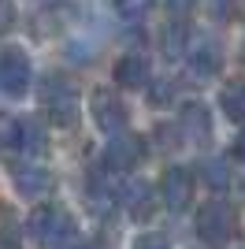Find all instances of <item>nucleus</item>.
Instances as JSON below:
<instances>
[{"mask_svg": "<svg viewBox=\"0 0 245 249\" xmlns=\"http://www.w3.org/2000/svg\"><path fill=\"white\" fill-rule=\"evenodd\" d=\"M11 182H15V190H19L22 197H37V194H45L52 186V175L37 164H22V167L11 171Z\"/></svg>", "mask_w": 245, "mask_h": 249, "instance_id": "1a4fd4ad", "label": "nucleus"}, {"mask_svg": "<svg viewBox=\"0 0 245 249\" xmlns=\"http://www.w3.org/2000/svg\"><path fill=\"white\" fill-rule=\"evenodd\" d=\"M204 175H208V186H215V190H227V182H230L227 164H204Z\"/></svg>", "mask_w": 245, "mask_h": 249, "instance_id": "f3484780", "label": "nucleus"}, {"mask_svg": "<svg viewBox=\"0 0 245 249\" xmlns=\"http://www.w3.org/2000/svg\"><path fill=\"white\" fill-rule=\"evenodd\" d=\"M22 149V119L0 112V153H15Z\"/></svg>", "mask_w": 245, "mask_h": 249, "instance_id": "2eb2a0df", "label": "nucleus"}, {"mask_svg": "<svg viewBox=\"0 0 245 249\" xmlns=\"http://www.w3.org/2000/svg\"><path fill=\"white\" fill-rule=\"evenodd\" d=\"M242 194H245V178H242Z\"/></svg>", "mask_w": 245, "mask_h": 249, "instance_id": "a878e982", "label": "nucleus"}, {"mask_svg": "<svg viewBox=\"0 0 245 249\" xmlns=\"http://www.w3.org/2000/svg\"><path fill=\"white\" fill-rule=\"evenodd\" d=\"M234 156H238V160H245V130L238 134V142H234Z\"/></svg>", "mask_w": 245, "mask_h": 249, "instance_id": "5701e85b", "label": "nucleus"}, {"mask_svg": "<svg viewBox=\"0 0 245 249\" xmlns=\"http://www.w3.org/2000/svg\"><path fill=\"white\" fill-rule=\"evenodd\" d=\"M160 197L171 212L190 208V201H193V175L186 167H167L163 178H160Z\"/></svg>", "mask_w": 245, "mask_h": 249, "instance_id": "423d86ee", "label": "nucleus"}, {"mask_svg": "<svg viewBox=\"0 0 245 249\" xmlns=\"http://www.w3.org/2000/svg\"><path fill=\"white\" fill-rule=\"evenodd\" d=\"M193 231H197V238L208 242V246H227L238 234V212L227 201H208V205L197 208Z\"/></svg>", "mask_w": 245, "mask_h": 249, "instance_id": "f03ea898", "label": "nucleus"}, {"mask_svg": "<svg viewBox=\"0 0 245 249\" xmlns=\"http://www.w3.org/2000/svg\"><path fill=\"white\" fill-rule=\"evenodd\" d=\"M34 82L30 56L22 49H4L0 52V93L4 97H22Z\"/></svg>", "mask_w": 245, "mask_h": 249, "instance_id": "20e7f679", "label": "nucleus"}, {"mask_svg": "<svg viewBox=\"0 0 245 249\" xmlns=\"http://www.w3.org/2000/svg\"><path fill=\"white\" fill-rule=\"evenodd\" d=\"M26 234L45 249H63L74 234V219L67 216L63 205H37L26 219Z\"/></svg>", "mask_w": 245, "mask_h": 249, "instance_id": "f257e3e1", "label": "nucleus"}, {"mask_svg": "<svg viewBox=\"0 0 245 249\" xmlns=\"http://www.w3.org/2000/svg\"><path fill=\"white\" fill-rule=\"evenodd\" d=\"M49 145V119H22V153L41 156Z\"/></svg>", "mask_w": 245, "mask_h": 249, "instance_id": "ddd939ff", "label": "nucleus"}, {"mask_svg": "<svg viewBox=\"0 0 245 249\" xmlns=\"http://www.w3.org/2000/svg\"><path fill=\"white\" fill-rule=\"evenodd\" d=\"M182 130H186V142L190 145H208L212 142V119H208V108L201 101H190L182 104Z\"/></svg>", "mask_w": 245, "mask_h": 249, "instance_id": "6e6552de", "label": "nucleus"}, {"mask_svg": "<svg viewBox=\"0 0 245 249\" xmlns=\"http://www.w3.org/2000/svg\"><path fill=\"white\" fill-rule=\"evenodd\" d=\"M41 108L49 115V123L56 126H71L74 112H78V97H74V86L63 78V74H45L41 78V93H37Z\"/></svg>", "mask_w": 245, "mask_h": 249, "instance_id": "7ed1b4c3", "label": "nucleus"}, {"mask_svg": "<svg viewBox=\"0 0 245 249\" xmlns=\"http://www.w3.org/2000/svg\"><path fill=\"white\" fill-rule=\"evenodd\" d=\"M219 108L230 123H245V82H227L219 89Z\"/></svg>", "mask_w": 245, "mask_h": 249, "instance_id": "f8f14e48", "label": "nucleus"}, {"mask_svg": "<svg viewBox=\"0 0 245 249\" xmlns=\"http://www.w3.org/2000/svg\"><path fill=\"white\" fill-rule=\"evenodd\" d=\"M89 190L97 194V197H104V201H112V197H115V186L108 182V178H101V175H93V178H89Z\"/></svg>", "mask_w": 245, "mask_h": 249, "instance_id": "aec40b11", "label": "nucleus"}, {"mask_svg": "<svg viewBox=\"0 0 245 249\" xmlns=\"http://www.w3.org/2000/svg\"><path fill=\"white\" fill-rule=\"evenodd\" d=\"M215 71H219V49L212 41H201L190 52V74L193 78H212Z\"/></svg>", "mask_w": 245, "mask_h": 249, "instance_id": "9b49d317", "label": "nucleus"}, {"mask_svg": "<svg viewBox=\"0 0 245 249\" xmlns=\"http://www.w3.org/2000/svg\"><path fill=\"white\" fill-rule=\"evenodd\" d=\"M89 112H93V119H97V126H101L104 134H119L122 126H126V104H122V97L115 93V89H93V97H89Z\"/></svg>", "mask_w": 245, "mask_h": 249, "instance_id": "39448f33", "label": "nucleus"}, {"mask_svg": "<svg viewBox=\"0 0 245 249\" xmlns=\"http://www.w3.org/2000/svg\"><path fill=\"white\" fill-rule=\"evenodd\" d=\"M238 0H208V15H212L215 22H227L230 15H234Z\"/></svg>", "mask_w": 245, "mask_h": 249, "instance_id": "a211bd4d", "label": "nucleus"}, {"mask_svg": "<svg viewBox=\"0 0 245 249\" xmlns=\"http://www.w3.org/2000/svg\"><path fill=\"white\" fill-rule=\"evenodd\" d=\"M15 26V4L11 0H0V34H8Z\"/></svg>", "mask_w": 245, "mask_h": 249, "instance_id": "412c9836", "label": "nucleus"}, {"mask_svg": "<svg viewBox=\"0 0 245 249\" xmlns=\"http://www.w3.org/2000/svg\"><path fill=\"white\" fill-rule=\"evenodd\" d=\"M112 8H115V15H119V19L138 22V19H145V15H149L153 0H112Z\"/></svg>", "mask_w": 245, "mask_h": 249, "instance_id": "dca6fc26", "label": "nucleus"}, {"mask_svg": "<svg viewBox=\"0 0 245 249\" xmlns=\"http://www.w3.org/2000/svg\"><path fill=\"white\" fill-rule=\"evenodd\" d=\"M134 249H171V242H167V234H141L134 242Z\"/></svg>", "mask_w": 245, "mask_h": 249, "instance_id": "6ab92c4d", "label": "nucleus"}, {"mask_svg": "<svg viewBox=\"0 0 245 249\" xmlns=\"http://www.w3.org/2000/svg\"><path fill=\"white\" fill-rule=\"evenodd\" d=\"M63 249H93L89 242H71V246H63Z\"/></svg>", "mask_w": 245, "mask_h": 249, "instance_id": "b1692460", "label": "nucleus"}, {"mask_svg": "<svg viewBox=\"0 0 245 249\" xmlns=\"http://www.w3.org/2000/svg\"><path fill=\"white\" fill-rule=\"evenodd\" d=\"M126 205H130V219H134V223H145V219H149V216L156 212L153 186H145V182L130 186V194H126Z\"/></svg>", "mask_w": 245, "mask_h": 249, "instance_id": "4468645a", "label": "nucleus"}, {"mask_svg": "<svg viewBox=\"0 0 245 249\" xmlns=\"http://www.w3.org/2000/svg\"><path fill=\"white\" fill-rule=\"evenodd\" d=\"M242 60H245V41H242Z\"/></svg>", "mask_w": 245, "mask_h": 249, "instance_id": "393cba45", "label": "nucleus"}, {"mask_svg": "<svg viewBox=\"0 0 245 249\" xmlns=\"http://www.w3.org/2000/svg\"><path fill=\"white\" fill-rule=\"evenodd\" d=\"M149 82V60L145 56H122L119 63H115V86H122V89H141V86Z\"/></svg>", "mask_w": 245, "mask_h": 249, "instance_id": "9d476101", "label": "nucleus"}, {"mask_svg": "<svg viewBox=\"0 0 245 249\" xmlns=\"http://www.w3.org/2000/svg\"><path fill=\"white\" fill-rule=\"evenodd\" d=\"M141 160H145V142L130 134L112 138L108 149H104V167H112V171H134Z\"/></svg>", "mask_w": 245, "mask_h": 249, "instance_id": "0eeeda50", "label": "nucleus"}, {"mask_svg": "<svg viewBox=\"0 0 245 249\" xmlns=\"http://www.w3.org/2000/svg\"><path fill=\"white\" fill-rule=\"evenodd\" d=\"M163 4H167V11H171V15H178V19H182V15H190V11L197 8V0H163Z\"/></svg>", "mask_w": 245, "mask_h": 249, "instance_id": "4be33fe9", "label": "nucleus"}]
</instances>
